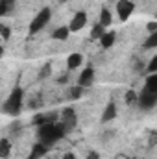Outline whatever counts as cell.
<instances>
[{
	"instance_id": "6da1fadb",
	"label": "cell",
	"mask_w": 157,
	"mask_h": 159,
	"mask_svg": "<svg viewBox=\"0 0 157 159\" xmlns=\"http://www.w3.org/2000/svg\"><path fill=\"white\" fill-rule=\"evenodd\" d=\"M67 135V129H65V124L63 122H52V124H43L37 128V139H39L41 144L44 146H54L56 143H59L63 137Z\"/></svg>"
},
{
	"instance_id": "7a4b0ae2",
	"label": "cell",
	"mask_w": 157,
	"mask_h": 159,
	"mask_svg": "<svg viewBox=\"0 0 157 159\" xmlns=\"http://www.w3.org/2000/svg\"><path fill=\"white\" fill-rule=\"evenodd\" d=\"M22 102H24V89L22 87H13L9 96L6 98L4 106H2V111L9 117H19L20 111H22Z\"/></svg>"
},
{
	"instance_id": "3957f363",
	"label": "cell",
	"mask_w": 157,
	"mask_h": 159,
	"mask_svg": "<svg viewBox=\"0 0 157 159\" xmlns=\"http://www.w3.org/2000/svg\"><path fill=\"white\" fill-rule=\"evenodd\" d=\"M50 19H52V9L50 7H43L30 22V35H35L41 30H44L46 24L50 22Z\"/></svg>"
},
{
	"instance_id": "277c9868",
	"label": "cell",
	"mask_w": 157,
	"mask_h": 159,
	"mask_svg": "<svg viewBox=\"0 0 157 159\" xmlns=\"http://www.w3.org/2000/svg\"><path fill=\"white\" fill-rule=\"evenodd\" d=\"M137 104H139V107L144 109V111L154 109L155 104H157V93H150V91L142 89V91L137 94Z\"/></svg>"
},
{
	"instance_id": "5b68a950",
	"label": "cell",
	"mask_w": 157,
	"mask_h": 159,
	"mask_svg": "<svg viewBox=\"0 0 157 159\" xmlns=\"http://www.w3.org/2000/svg\"><path fill=\"white\" fill-rule=\"evenodd\" d=\"M135 11V2L133 0H118L117 4V15L122 22H126Z\"/></svg>"
},
{
	"instance_id": "8992f818",
	"label": "cell",
	"mask_w": 157,
	"mask_h": 159,
	"mask_svg": "<svg viewBox=\"0 0 157 159\" xmlns=\"http://www.w3.org/2000/svg\"><path fill=\"white\" fill-rule=\"evenodd\" d=\"M59 122H63L65 124V129H67V133H70L74 128H76V111L72 109V107H67V109H63L61 113H59Z\"/></svg>"
},
{
	"instance_id": "52a82bcc",
	"label": "cell",
	"mask_w": 157,
	"mask_h": 159,
	"mask_svg": "<svg viewBox=\"0 0 157 159\" xmlns=\"http://www.w3.org/2000/svg\"><path fill=\"white\" fill-rule=\"evenodd\" d=\"M57 120H59L57 111H48V113H35L34 119H32V124L39 128L43 124H52V122H57Z\"/></svg>"
},
{
	"instance_id": "ba28073f",
	"label": "cell",
	"mask_w": 157,
	"mask_h": 159,
	"mask_svg": "<svg viewBox=\"0 0 157 159\" xmlns=\"http://www.w3.org/2000/svg\"><path fill=\"white\" fill-rule=\"evenodd\" d=\"M94 76H96V72H94V69L92 67H85L81 72H79L78 76V83L79 87H83V89H87V87H91L92 83H94Z\"/></svg>"
},
{
	"instance_id": "9c48e42d",
	"label": "cell",
	"mask_w": 157,
	"mask_h": 159,
	"mask_svg": "<svg viewBox=\"0 0 157 159\" xmlns=\"http://www.w3.org/2000/svg\"><path fill=\"white\" fill-rule=\"evenodd\" d=\"M85 24H87V13L85 11H78L74 17H72V20L69 22V32L72 34V32H79V30H83L85 28Z\"/></svg>"
},
{
	"instance_id": "30bf717a",
	"label": "cell",
	"mask_w": 157,
	"mask_h": 159,
	"mask_svg": "<svg viewBox=\"0 0 157 159\" xmlns=\"http://www.w3.org/2000/svg\"><path fill=\"white\" fill-rule=\"evenodd\" d=\"M118 115L117 104L115 102H109L105 107H104V113H102V122H113Z\"/></svg>"
},
{
	"instance_id": "8fae6325",
	"label": "cell",
	"mask_w": 157,
	"mask_h": 159,
	"mask_svg": "<svg viewBox=\"0 0 157 159\" xmlns=\"http://www.w3.org/2000/svg\"><path fill=\"white\" fill-rule=\"evenodd\" d=\"M83 65V56L78 54V52H74V54H70L69 57H67V69L69 70H76Z\"/></svg>"
},
{
	"instance_id": "7c38bea8",
	"label": "cell",
	"mask_w": 157,
	"mask_h": 159,
	"mask_svg": "<svg viewBox=\"0 0 157 159\" xmlns=\"http://www.w3.org/2000/svg\"><path fill=\"white\" fill-rule=\"evenodd\" d=\"M46 152H48V146H44V144H41V143H35V144L32 146V152H30L28 159H43L46 156Z\"/></svg>"
},
{
	"instance_id": "4fadbf2b",
	"label": "cell",
	"mask_w": 157,
	"mask_h": 159,
	"mask_svg": "<svg viewBox=\"0 0 157 159\" xmlns=\"http://www.w3.org/2000/svg\"><path fill=\"white\" fill-rule=\"evenodd\" d=\"M98 41H100L102 48H111V46L115 44V41H117V34H115V32H104V35Z\"/></svg>"
},
{
	"instance_id": "5bb4252c",
	"label": "cell",
	"mask_w": 157,
	"mask_h": 159,
	"mask_svg": "<svg viewBox=\"0 0 157 159\" xmlns=\"http://www.w3.org/2000/svg\"><path fill=\"white\" fill-rule=\"evenodd\" d=\"M111 22H113V15H111V11H109L107 7H102V11H100V19H98V24L104 26V28H107V26H111Z\"/></svg>"
},
{
	"instance_id": "9a60e30c",
	"label": "cell",
	"mask_w": 157,
	"mask_h": 159,
	"mask_svg": "<svg viewBox=\"0 0 157 159\" xmlns=\"http://www.w3.org/2000/svg\"><path fill=\"white\" fill-rule=\"evenodd\" d=\"M11 156V141L2 137L0 139V159H7Z\"/></svg>"
},
{
	"instance_id": "2e32d148",
	"label": "cell",
	"mask_w": 157,
	"mask_h": 159,
	"mask_svg": "<svg viewBox=\"0 0 157 159\" xmlns=\"http://www.w3.org/2000/svg\"><path fill=\"white\" fill-rule=\"evenodd\" d=\"M69 35H70V32H69L67 26H59V28H56L54 34H52V37H54L56 41H67Z\"/></svg>"
},
{
	"instance_id": "e0dca14e",
	"label": "cell",
	"mask_w": 157,
	"mask_h": 159,
	"mask_svg": "<svg viewBox=\"0 0 157 159\" xmlns=\"http://www.w3.org/2000/svg\"><path fill=\"white\" fill-rule=\"evenodd\" d=\"M144 89H146V91H150V93H157V72H155V74H150V76L146 78Z\"/></svg>"
},
{
	"instance_id": "ac0fdd59",
	"label": "cell",
	"mask_w": 157,
	"mask_h": 159,
	"mask_svg": "<svg viewBox=\"0 0 157 159\" xmlns=\"http://www.w3.org/2000/svg\"><path fill=\"white\" fill-rule=\"evenodd\" d=\"M13 6H15V0H2V2H0V17L7 15V13L13 9Z\"/></svg>"
},
{
	"instance_id": "d6986e66",
	"label": "cell",
	"mask_w": 157,
	"mask_h": 159,
	"mask_svg": "<svg viewBox=\"0 0 157 159\" xmlns=\"http://www.w3.org/2000/svg\"><path fill=\"white\" fill-rule=\"evenodd\" d=\"M83 87H79V85H74V87H70L69 89V98L70 100H78V98H81V94H83Z\"/></svg>"
},
{
	"instance_id": "ffe728a7",
	"label": "cell",
	"mask_w": 157,
	"mask_h": 159,
	"mask_svg": "<svg viewBox=\"0 0 157 159\" xmlns=\"http://www.w3.org/2000/svg\"><path fill=\"white\" fill-rule=\"evenodd\" d=\"M104 32H105V28H104V26L94 24V26H92V30H91V39H92V41H98L102 35H104Z\"/></svg>"
},
{
	"instance_id": "44dd1931",
	"label": "cell",
	"mask_w": 157,
	"mask_h": 159,
	"mask_svg": "<svg viewBox=\"0 0 157 159\" xmlns=\"http://www.w3.org/2000/svg\"><path fill=\"white\" fill-rule=\"evenodd\" d=\"M124 102H126L128 106H133V104H137V93H135L133 89H129V91L124 94Z\"/></svg>"
},
{
	"instance_id": "7402d4cb",
	"label": "cell",
	"mask_w": 157,
	"mask_h": 159,
	"mask_svg": "<svg viewBox=\"0 0 157 159\" xmlns=\"http://www.w3.org/2000/svg\"><path fill=\"white\" fill-rule=\"evenodd\" d=\"M142 46H144V48H155L157 46V32L150 34V37L142 43Z\"/></svg>"
},
{
	"instance_id": "603a6c76",
	"label": "cell",
	"mask_w": 157,
	"mask_h": 159,
	"mask_svg": "<svg viewBox=\"0 0 157 159\" xmlns=\"http://www.w3.org/2000/svg\"><path fill=\"white\" fill-rule=\"evenodd\" d=\"M50 74H52V65L50 63H44L43 69L39 70V78H48Z\"/></svg>"
},
{
	"instance_id": "cb8c5ba5",
	"label": "cell",
	"mask_w": 157,
	"mask_h": 159,
	"mask_svg": "<svg viewBox=\"0 0 157 159\" xmlns=\"http://www.w3.org/2000/svg\"><path fill=\"white\" fill-rule=\"evenodd\" d=\"M148 72H150V74H155L157 72V56H154V57L150 59V63H148Z\"/></svg>"
},
{
	"instance_id": "d4e9b609",
	"label": "cell",
	"mask_w": 157,
	"mask_h": 159,
	"mask_svg": "<svg viewBox=\"0 0 157 159\" xmlns=\"http://www.w3.org/2000/svg\"><path fill=\"white\" fill-rule=\"evenodd\" d=\"M41 106H43V100H41V96H35V98L30 102V107H32V109H39Z\"/></svg>"
},
{
	"instance_id": "484cf974",
	"label": "cell",
	"mask_w": 157,
	"mask_h": 159,
	"mask_svg": "<svg viewBox=\"0 0 157 159\" xmlns=\"http://www.w3.org/2000/svg\"><path fill=\"white\" fill-rule=\"evenodd\" d=\"M9 35H11V28H7V26H2L0 37H4V39H9Z\"/></svg>"
},
{
	"instance_id": "4316f807",
	"label": "cell",
	"mask_w": 157,
	"mask_h": 159,
	"mask_svg": "<svg viewBox=\"0 0 157 159\" xmlns=\"http://www.w3.org/2000/svg\"><path fill=\"white\" fill-rule=\"evenodd\" d=\"M146 30H148L150 34H154V32H157V20H150V22L146 24Z\"/></svg>"
},
{
	"instance_id": "83f0119b",
	"label": "cell",
	"mask_w": 157,
	"mask_h": 159,
	"mask_svg": "<svg viewBox=\"0 0 157 159\" xmlns=\"http://www.w3.org/2000/svg\"><path fill=\"white\" fill-rule=\"evenodd\" d=\"M87 159H100V154L98 152H89L87 154Z\"/></svg>"
},
{
	"instance_id": "f1b7e54d",
	"label": "cell",
	"mask_w": 157,
	"mask_h": 159,
	"mask_svg": "<svg viewBox=\"0 0 157 159\" xmlns=\"http://www.w3.org/2000/svg\"><path fill=\"white\" fill-rule=\"evenodd\" d=\"M61 159H76V156H74L72 152H69V154H63V157Z\"/></svg>"
},
{
	"instance_id": "f546056e",
	"label": "cell",
	"mask_w": 157,
	"mask_h": 159,
	"mask_svg": "<svg viewBox=\"0 0 157 159\" xmlns=\"http://www.w3.org/2000/svg\"><path fill=\"white\" fill-rule=\"evenodd\" d=\"M57 81H59V83H65V81H67V76H61V78L57 80Z\"/></svg>"
},
{
	"instance_id": "4dcf8cb0",
	"label": "cell",
	"mask_w": 157,
	"mask_h": 159,
	"mask_svg": "<svg viewBox=\"0 0 157 159\" xmlns=\"http://www.w3.org/2000/svg\"><path fill=\"white\" fill-rule=\"evenodd\" d=\"M2 56H4V46L0 44V57H2Z\"/></svg>"
},
{
	"instance_id": "1f68e13d",
	"label": "cell",
	"mask_w": 157,
	"mask_h": 159,
	"mask_svg": "<svg viewBox=\"0 0 157 159\" xmlns=\"http://www.w3.org/2000/svg\"><path fill=\"white\" fill-rule=\"evenodd\" d=\"M59 2H61V4H65V2H69V0H59Z\"/></svg>"
},
{
	"instance_id": "d6a6232c",
	"label": "cell",
	"mask_w": 157,
	"mask_h": 159,
	"mask_svg": "<svg viewBox=\"0 0 157 159\" xmlns=\"http://www.w3.org/2000/svg\"><path fill=\"white\" fill-rule=\"evenodd\" d=\"M0 32H2V24H0Z\"/></svg>"
},
{
	"instance_id": "836d02e7",
	"label": "cell",
	"mask_w": 157,
	"mask_h": 159,
	"mask_svg": "<svg viewBox=\"0 0 157 159\" xmlns=\"http://www.w3.org/2000/svg\"><path fill=\"white\" fill-rule=\"evenodd\" d=\"M0 2H2V0H0Z\"/></svg>"
}]
</instances>
